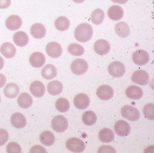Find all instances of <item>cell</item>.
Wrapping results in <instances>:
<instances>
[{"label": "cell", "instance_id": "1", "mask_svg": "<svg viewBox=\"0 0 154 153\" xmlns=\"http://www.w3.org/2000/svg\"><path fill=\"white\" fill-rule=\"evenodd\" d=\"M93 35V30L91 26L85 22L79 24L75 30V38L80 42H87L91 38Z\"/></svg>", "mask_w": 154, "mask_h": 153}, {"label": "cell", "instance_id": "8", "mask_svg": "<svg viewBox=\"0 0 154 153\" xmlns=\"http://www.w3.org/2000/svg\"><path fill=\"white\" fill-rule=\"evenodd\" d=\"M132 59L137 65L143 66L146 65L149 61V55L148 52L143 50H139L132 54Z\"/></svg>", "mask_w": 154, "mask_h": 153}, {"label": "cell", "instance_id": "11", "mask_svg": "<svg viewBox=\"0 0 154 153\" xmlns=\"http://www.w3.org/2000/svg\"><path fill=\"white\" fill-rule=\"evenodd\" d=\"M96 94L101 100H108L113 97L114 91L109 86L103 85L98 87Z\"/></svg>", "mask_w": 154, "mask_h": 153}, {"label": "cell", "instance_id": "14", "mask_svg": "<svg viewBox=\"0 0 154 153\" xmlns=\"http://www.w3.org/2000/svg\"><path fill=\"white\" fill-rule=\"evenodd\" d=\"M29 63L31 66L36 68L42 67L46 62V58L43 53L39 52L33 53L29 57Z\"/></svg>", "mask_w": 154, "mask_h": 153}, {"label": "cell", "instance_id": "5", "mask_svg": "<svg viewBox=\"0 0 154 153\" xmlns=\"http://www.w3.org/2000/svg\"><path fill=\"white\" fill-rule=\"evenodd\" d=\"M72 72L77 75L85 74L88 69V64L84 59L77 58L72 62L71 65Z\"/></svg>", "mask_w": 154, "mask_h": 153}, {"label": "cell", "instance_id": "27", "mask_svg": "<svg viewBox=\"0 0 154 153\" xmlns=\"http://www.w3.org/2000/svg\"><path fill=\"white\" fill-rule=\"evenodd\" d=\"M17 101L19 105L23 109L29 108L33 104V99L28 93H22L20 94Z\"/></svg>", "mask_w": 154, "mask_h": 153}, {"label": "cell", "instance_id": "6", "mask_svg": "<svg viewBox=\"0 0 154 153\" xmlns=\"http://www.w3.org/2000/svg\"><path fill=\"white\" fill-rule=\"evenodd\" d=\"M108 70L109 74L112 76L120 77L125 74L126 68L122 63L116 61L109 64L108 66Z\"/></svg>", "mask_w": 154, "mask_h": 153}, {"label": "cell", "instance_id": "22", "mask_svg": "<svg viewBox=\"0 0 154 153\" xmlns=\"http://www.w3.org/2000/svg\"><path fill=\"white\" fill-rule=\"evenodd\" d=\"M63 86L62 83L58 80H54L50 82L48 84L47 90L48 92L51 95H57L63 92Z\"/></svg>", "mask_w": 154, "mask_h": 153}, {"label": "cell", "instance_id": "29", "mask_svg": "<svg viewBox=\"0 0 154 153\" xmlns=\"http://www.w3.org/2000/svg\"><path fill=\"white\" fill-rule=\"evenodd\" d=\"M115 135L110 129L104 128L100 130L99 137L100 140L103 143H110L113 141Z\"/></svg>", "mask_w": 154, "mask_h": 153}, {"label": "cell", "instance_id": "19", "mask_svg": "<svg viewBox=\"0 0 154 153\" xmlns=\"http://www.w3.org/2000/svg\"><path fill=\"white\" fill-rule=\"evenodd\" d=\"M0 51L4 57L8 58H12L15 56L17 50L15 46L10 42H5L2 45Z\"/></svg>", "mask_w": 154, "mask_h": 153}, {"label": "cell", "instance_id": "30", "mask_svg": "<svg viewBox=\"0 0 154 153\" xmlns=\"http://www.w3.org/2000/svg\"><path fill=\"white\" fill-rule=\"evenodd\" d=\"M55 26L58 30L65 31L69 28L70 26L69 20L64 16L58 17L55 22Z\"/></svg>", "mask_w": 154, "mask_h": 153}, {"label": "cell", "instance_id": "37", "mask_svg": "<svg viewBox=\"0 0 154 153\" xmlns=\"http://www.w3.org/2000/svg\"><path fill=\"white\" fill-rule=\"evenodd\" d=\"M9 136L6 130L0 129V146L5 145L9 140Z\"/></svg>", "mask_w": 154, "mask_h": 153}, {"label": "cell", "instance_id": "28", "mask_svg": "<svg viewBox=\"0 0 154 153\" xmlns=\"http://www.w3.org/2000/svg\"><path fill=\"white\" fill-rule=\"evenodd\" d=\"M41 74L45 79L51 80L54 78L57 75V70L54 66L49 64L46 65L42 69Z\"/></svg>", "mask_w": 154, "mask_h": 153}, {"label": "cell", "instance_id": "43", "mask_svg": "<svg viewBox=\"0 0 154 153\" xmlns=\"http://www.w3.org/2000/svg\"><path fill=\"white\" fill-rule=\"evenodd\" d=\"M4 66V61L2 57L0 56V70L3 68Z\"/></svg>", "mask_w": 154, "mask_h": 153}, {"label": "cell", "instance_id": "36", "mask_svg": "<svg viewBox=\"0 0 154 153\" xmlns=\"http://www.w3.org/2000/svg\"><path fill=\"white\" fill-rule=\"evenodd\" d=\"M7 151L9 153H20L22 149L19 144L17 142H11L7 146Z\"/></svg>", "mask_w": 154, "mask_h": 153}, {"label": "cell", "instance_id": "3", "mask_svg": "<svg viewBox=\"0 0 154 153\" xmlns=\"http://www.w3.org/2000/svg\"><path fill=\"white\" fill-rule=\"evenodd\" d=\"M122 117L130 121H137L140 118V113L137 108L130 105H126L122 108Z\"/></svg>", "mask_w": 154, "mask_h": 153}, {"label": "cell", "instance_id": "17", "mask_svg": "<svg viewBox=\"0 0 154 153\" xmlns=\"http://www.w3.org/2000/svg\"><path fill=\"white\" fill-rule=\"evenodd\" d=\"M107 14L108 17L111 20L113 21H119L123 17L124 11L120 6L114 5L109 8Z\"/></svg>", "mask_w": 154, "mask_h": 153}, {"label": "cell", "instance_id": "38", "mask_svg": "<svg viewBox=\"0 0 154 153\" xmlns=\"http://www.w3.org/2000/svg\"><path fill=\"white\" fill-rule=\"evenodd\" d=\"M98 153H116L114 148L110 146H103L99 148Z\"/></svg>", "mask_w": 154, "mask_h": 153}, {"label": "cell", "instance_id": "18", "mask_svg": "<svg viewBox=\"0 0 154 153\" xmlns=\"http://www.w3.org/2000/svg\"><path fill=\"white\" fill-rule=\"evenodd\" d=\"M126 96L132 100H139L143 96V92L142 89L135 85L128 86L125 92Z\"/></svg>", "mask_w": 154, "mask_h": 153}, {"label": "cell", "instance_id": "32", "mask_svg": "<svg viewBox=\"0 0 154 153\" xmlns=\"http://www.w3.org/2000/svg\"><path fill=\"white\" fill-rule=\"evenodd\" d=\"M82 121L87 126L94 125L97 121V118L95 113L92 111H87L83 114Z\"/></svg>", "mask_w": 154, "mask_h": 153}, {"label": "cell", "instance_id": "45", "mask_svg": "<svg viewBox=\"0 0 154 153\" xmlns=\"http://www.w3.org/2000/svg\"><path fill=\"white\" fill-rule=\"evenodd\" d=\"M1 97H0V102H1Z\"/></svg>", "mask_w": 154, "mask_h": 153}, {"label": "cell", "instance_id": "34", "mask_svg": "<svg viewBox=\"0 0 154 153\" xmlns=\"http://www.w3.org/2000/svg\"><path fill=\"white\" fill-rule=\"evenodd\" d=\"M55 107L60 112H65L70 109V104L67 99L60 98L56 102Z\"/></svg>", "mask_w": 154, "mask_h": 153}, {"label": "cell", "instance_id": "31", "mask_svg": "<svg viewBox=\"0 0 154 153\" xmlns=\"http://www.w3.org/2000/svg\"><path fill=\"white\" fill-rule=\"evenodd\" d=\"M105 17V14L101 9H96L91 14L92 22L95 25H100L103 22Z\"/></svg>", "mask_w": 154, "mask_h": 153}, {"label": "cell", "instance_id": "20", "mask_svg": "<svg viewBox=\"0 0 154 153\" xmlns=\"http://www.w3.org/2000/svg\"><path fill=\"white\" fill-rule=\"evenodd\" d=\"M11 122L12 126L18 129L25 128L27 124L25 116L19 112H16L11 116Z\"/></svg>", "mask_w": 154, "mask_h": 153}, {"label": "cell", "instance_id": "26", "mask_svg": "<svg viewBox=\"0 0 154 153\" xmlns=\"http://www.w3.org/2000/svg\"><path fill=\"white\" fill-rule=\"evenodd\" d=\"M39 140L43 145L47 146H50L55 143V137L51 131L45 130L40 134Z\"/></svg>", "mask_w": 154, "mask_h": 153}, {"label": "cell", "instance_id": "10", "mask_svg": "<svg viewBox=\"0 0 154 153\" xmlns=\"http://www.w3.org/2000/svg\"><path fill=\"white\" fill-rule=\"evenodd\" d=\"M46 51L49 56L57 58L61 56L63 53V49L59 43L53 41L47 44L46 47Z\"/></svg>", "mask_w": 154, "mask_h": 153}, {"label": "cell", "instance_id": "40", "mask_svg": "<svg viewBox=\"0 0 154 153\" xmlns=\"http://www.w3.org/2000/svg\"><path fill=\"white\" fill-rule=\"evenodd\" d=\"M11 0H0V9H6L10 6Z\"/></svg>", "mask_w": 154, "mask_h": 153}, {"label": "cell", "instance_id": "23", "mask_svg": "<svg viewBox=\"0 0 154 153\" xmlns=\"http://www.w3.org/2000/svg\"><path fill=\"white\" fill-rule=\"evenodd\" d=\"M13 40L17 46L20 47H24L27 45L29 38L26 32L23 31H19L14 34Z\"/></svg>", "mask_w": 154, "mask_h": 153}, {"label": "cell", "instance_id": "9", "mask_svg": "<svg viewBox=\"0 0 154 153\" xmlns=\"http://www.w3.org/2000/svg\"><path fill=\"white\" fill-rule=\"evenodd\" d=\"M114 130L117 135L122 137L127 136L130 133L131 127L128 122L120 120L115 123Z\"/></svg>", "mask_w": 154, "mask_h": 153}, {"label": "cell", "instance_id": "24", "mask_svg": "<svg viewBox=\"0 0 154 153\" xmlns=\"http://www.w3.org/2000/svg\"><path fill=\"white\" fill-rule=\"evenodd\" d=\"M19 93V87L14 83L8 84L4 88V93L5 96L10 99L17 97Z\"/></svg>", "mask_w": 154, "mask_h": 153}, {"label": "cell", "instance_id": "13", "mask_svg": "<svg viewBox=\"0 0 154 153\" xmlns=\"http://www.w3.org/2000/svg\"><path fill=\"white\" fill-rule=\"evenodd\" d=\"M110 45L107 40L103 39L97 40L94 43V49L97 54L101 56L105 55L109 52Z\"/></svg>", "mask_w": 154, "mask_h": 153}, {"label": "cell", "instance_id": "2", "mask_svg": "<svg viewBox=\"0 0 154 153\" xmlns=\"http://www.w3.org/2000/svg\"><path fill=\"white\" fill-rule=\"evenodd\" d=\"M68 150L74 153H82L85 149V145L82 140L78 138L72 137L69 139L66 143Z\"/></svg>", "mask_w": 154, "mask_h": 153}, {"label": "cell", "instance_id": "7", "mask_svg": "<svg viewBox=\"0 0 154 153\" xmlns=\"http://www.w3.org/2000/svg\"><path fill=\"white\" fill-rule=\"evenodd\" d=\"M131 80L137 84L146 85L149 82V76L148 74L145 70H138L132 74Z\"/></svg>", "mask_w": 154, "mask_h": 153}, {"label": "cell", "instance_id": "15", "mask_svg": "<svg viewBox=\"0 0 154 153\" xmlns=\"http://www.w3.org/2000/svg\"><path fill=\"white\" fill-rule=\"evenodd\" d=\"M30 92L34 96L38 98L44 96L45 92V85L38 81H35L30 85L29 87Z\"/></svg>", "mask_w": 154, "mask_h": 153}, {"label": "cell", "instance_id": "33", "mask_svg": "<svg viewBox=\"0 0 154 153\" xmlns=\"http://www.w3.org/2000/svg\"><path fill=\"white\" fill-rule=\"evenodd\" d=\"M68 52L73 56H80L83 55L85 50L82 45L77 43H72L67 47Z\"/></svg>", "mask_w": 154, "mask_h": 153}, {"label": "cell", "instance_id": "42", "mask_svg": "<svg viewBox=\"0 0 154 153\" xmlns=\"http://www.w3.org/2000/svg\"><path fill=\"white\" fill-rule=\"evenodd\" d=\"M128 0H111L112 2L119 4H125Z\"/></svg>", "mask_w": 154, "mask_h": 153}, {"label": "cell", "instance_id": "21", "mask_svg": "<svg viewBox=\"0 0 154 153\" xmlns=\"http://www.w3.org/2000/svg\"><path fill=\"white\" fill-rule=\"evenodd\" d=\"M30 33L35 38L41 39L45 35L46 29L44 25L41 23H35L30 28Z\"/></svg>", "mask_w": 154, "mask_h": 153}, {"label": "cell", "instance_id": "4", "mask_svg": "<svg viewBox=\"0 0 154 153\" xmlns=\"http://www.w3.org/2000/svg\"><path fill=\"white\" fill-rule=\"evenodd\" d=\"M51 126L54 131L62 133L66 130L68 128V121L64 116L57 115L52 120Z\"/></svg>", "mask_w": 154, "mask_h": 153}, {"label": "cell", "instance_id": "41", "mask_svg": "<svg viewBox=\"0 0 154 153\" xmlns=\"http://www.w3.org/2000/svg\"><path fill=\"white\" fill-rule=\"evenodd\" d=\"M7 82V78L6 76L2 74H0V88L3 87Z\"/></svg>", "mask_w": 154, "mask_h": 153}, {"label": "cell", "instance_id": "12", "mask_svg": "<svg viewBox=\"0 0 154 153\" xmlns=\"http://www.w3.org/2000/svg\"><path fill=\"white\" fill-rule=\"evenodd\" d=\"M74 104L75 107L79 110H85L90 105V98L85 94H78L74 99Z\"/></svg>", "mask_w": 154, "mask_h": 153}, {"label": "cell", "instance_id": "35", "mask_svg": "<svg viewBox=\"0 0 154 153\" xmlns=\"http://www.w3.org/2000/svg\"><path fill=\"white\" fill-rule=\"evenodd\" d=\"M143 114L147 119L150 120L154 119V105L153 103L146 104L143 110Z\"/></svg>", "mask_w": 154, "mask_h": 153}, {"label": "cell", "instance_id": "25", "mask_svg": "<svg viewBox=\"0 0 154 153\" xmlns=\"http://www.w3.org/2000/svg\"><path fill=\"white\" fill-rule=\"evenodd\" d=\"M116 33L119 37L122 38L128 37L130 33V28L128 24L124 22L116 23L115 26Z\"/></svg>", "mask_w": 154, "mask_h": 153}, {"label": "cell", "instance_id": "39", "mask_svg": "<svg viewBox=\"0 0 154 153\" xmlns=\"http://www.w3.org/2000/svg\"><path fill=\"white\" fill-rule=\"evenodd\" d=\"M29 152L30 153H47V151L42 146L35 145L31 148Z\"/></svg>", "mask_w": 154, "mask_h": 153}, {"label": "cell", "instance_id": "16", "mask_svg": "<svg viewBox=\"0 0 154 153\" xmlns=\"http://www.w3.org/2000/svg\"><path fill=\"white\" fill-rule=\"evenodd\" d=\"M22 24V20L18 15H11L6 20V27L10 30L15 31L19 29L21 27Z\"/></svg>", "mask_w": 154, "mask_h": 153}, {"label": "cell", "instance_id": "44", "mask_svg": "<svg viewBox=\"0 0 154 153\" xmlns=\"http://www.w3.org/2000/svg\"><path fill=\"white\" fill-rule=\"evenodd\" d=\"M74 2L76 3H82L85 1V0H72Z\"/></svg>", "mask_w": 154, "mask_h": 153}]
</instances>
